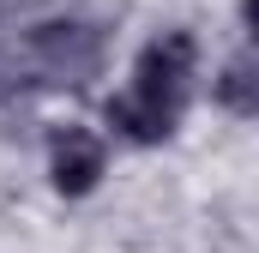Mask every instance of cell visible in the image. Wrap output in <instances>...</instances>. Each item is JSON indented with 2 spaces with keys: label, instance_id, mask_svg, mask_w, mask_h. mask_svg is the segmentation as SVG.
Segmentation results:
<instances>
[{
  "label": "cell",
  "instance_id": "5b68a950",
  "mask_svg": "<svg viewBox=\"0 0 259 253\" xmlns=\"http://www.w3.org/2000/svg\"><path fill=\"white\" fill-rule=\"evenodd\" d=\"M241 24H247V36L259 43V0H241Z\"/></svg>",
  "mask_w": 259,
  "mask_h": 253
},
{
  "label": "cell",
  "instance_id": "7a4b0ae2",
  "mask_svg": "<svg viewBox=\"0 0 259 253\" xmlns=\"http://www.w3.org/2000/svg\"><path fill=\"white\" fill-rule=\"evenodd\" d=\"M30 66L49 78V85H66V91H84L97 72H103V30L91 18H49L30 30Z\"/></svg>",
  "mask_w": 259,
  "mask_h": 253
},
{
  "label": "cell",
  "instance_id": "3957f363",
  "mask_svg": "<svg viewBox=\"0 0 259 253\" xmlns=\"http://www.w3.org/2000/svg\"><path fill=\"white\" fill-rule=\"evenodd\" d=\"M49 175L66 199H84V193L103 181V139L91 126H55L49 139Z\"/></svg>",
  "mask_w": 259,
  "mask_h": 253
},
{
  "label": "cell",
  "instance_id": "6da1fadb",
  "mask_svg": "<svg viewBox=\"0 0 259 253\" xmlns=\"http://www.w3.org/2000/svg\"><path fill=\"white\" fill-rule=\"evenodd\" d=\"M193 72H199V49L187 30L151 36L139 66H133V91L109 97V109H103L109 126L121 139H133V145H163L175 133V121H181L187 97H193Z\"/></svg>",
  "mask_w": 259,
  "mask_h": 253
},
{
  "label": "cell",
  "instance_id": "277c9868",
  "mask_svg": "<svg viewBox=\"0 0 259 253\" xmlns=\"http://www.w3.org/2000/svg\"><path fill=\"white\" fill-rule=\"evenodd\" d=\"M211 97L229 109V115H241V121H259V61H229L217 72V85H211Z\"/></svg>",
  "mask_w": 259,
  "mask_h": 253
}]
</instances>
